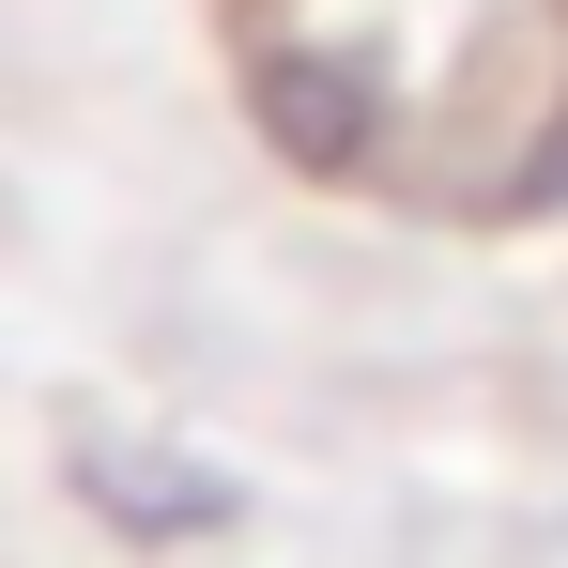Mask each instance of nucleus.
Returning a JSON list of instances; mask_svg holds the SVG:
<instances>
[{"mask_svg":"<svg viewBox=\"0 0 568 568\" xmlns=\"http://www.w3.org/2000/svg\"><path fill=\"white\" fill-rule=\"evenodd\" d=\"M246 108H262V139H277L292 170H369V139H384L369 62H323V47H277V62L246 78Z\"/></svg>","mask_w":568,"mask_h":568,"instance_id":"nucleus-1","label":"nucleus"}]
</instances>
